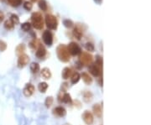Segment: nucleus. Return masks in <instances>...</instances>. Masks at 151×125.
<instances>
[{
	"instance_id": "nucleus-20",
	"label": "nucleus",
	"mask_w": 151,
	"mask_h": 125,
	"mask_svg": "<svg viewBox=\"0 0 151 125\" xmlns=\"http://www.w3.org/2000/svg\"><path fill=\"white\" fill-rule=\"evenodd\" d=\"M39 7L42 11H46L48 9V6H47V3L45 2V0H40L39 2Z\"/></svg>"
},
{
	"instance_id": "nucleus-18",
	"label": "nucleus",
	"mask_w": 151,
	"mask_h": 125,
	"mask_svg": "<svg viewBox=\"0 0 151 125\" xmlns=\"http://www.w3.org/2000/svg\"><path fill=\"white\" fill-rule=\"evenodd\" d=\"M38 88H39V91L40 92H43L45 93L46 91V90L48 88V84L46 82H40L38 86Z\"/></svg>"
},
{
	"instance_id": "nucleus-9",
	"label": "nucleus",
	"mask_w": 151,
	"mask_h": 125,
	"mask_svg": "<svg viewBox=\"0 0 151 125\" xmlns=\"http://www.w3.org/2000/svg\"><path fill=\"white\" fill-rule=\"evenodd\" d=\"M34 91H35V87L30 83L26 84L25 88H24V91H23L24 96H26V97H30L34 93Z\"/></svg>"
},
{
	"instance_id": "nucleus-4",
	"label": "nucleus",
	"mask_w": 151,
	"mask_h": 125,
	"mask_svg": "<svg viewBox=\"0 0 151 125\" xmlns=\"http://www.w3.org/2000/svg\"><path fill=\"white\" fill-rule=\"evenodd\" d=\"M93 61V55H90L89 53L84 52L80 55V62L81 63V65H85V66H89L92 64Z\"/></svg>"
},
{
	"instance_id": "nucleus-25",
	"label": "nucleus",
	"mask_w": 151,
	"mask_h": 125,
	"mask_svg": "<svg viewBox=\"0 0 151 125\" xmlns=\"http://www.w3.org/2000/svg\"><path fill=\"white\" fill-rule=\"evenodd\" d=\"M25 51V46H24V45H23V44H21V45H19L17 46V48H16V53L18 54V55H22V54H24V51Z\"/></svg>"
},
{
	"instance_id": "nucleus-3",
	"label": "nucleus",
	"mask_w": 151,
	"mask_h": 125,
	"mask_svg": "<svg viewBox=\"0 0 151 125\" xmlns=\"http://www.w3.org/2000/svg\"><path fill=\"white\" fill-rule=\"evenodd\" d=\"M45 24H46L47 28L50 30H56L57 25H58L56 18L52 14H46Z\"/></svg>"
},
{
	"instance_id": "nucleus-21",
	"label": "nucleus",
	"mask_w": 151,
	"mask_h": 125,
	"mask_svg": "<svg viewBox=\"0 0 151 125\" xmlns=\"http://www.w3.org/2000/svg\"><path fill=\"white\" fill-rule=\"evenodd\" d=\"M80 78H81V76H80L79 73H77V72L73 73V74L72 75V84L77 83V82H79Z\"/></svg>"
},
{
	"instance_id": "nucleus-30",
	"label": "nucleus",
	"mask_w": 151,
	"mask_h": 125,
	"mask_svg": "<svg viewBox=\"0 0 151 125\" xmlns=\"http://www.w3.org/2000/svg\"><path fill=\"white\" fill-rule=\"evenodd\" d=\"M53 103V97H48L45 99V106L47 107H50Z\"/></svg>"
},
{
	"instance_id": "nucleus-10",
	"label": "nucleus",
	"mask_w": 151,
	"mask_h": 125,
	"mask_svg": "<svg viewBox=\"0 0 151 125\" xmlns=\"http://www.w3.org/2000/svg\"><path fill=\"white\" fill-rule=\"evenodd\" d=\"M89 72L94 76H99L101 75V68H99L97 65H92L89 66Z\"/></svg>"
},
{
	"instance_id": "nucleus-33",
	"label": "nucleus",
	"mask_w": 151,
	"mask_h": 125,
	"mask_svg": "<svg viewBox=\"0 0 151 125\" xmlns=\"http://www.w3.org/2000/svg\"><path fill=\"white\" fill-rule=\"evenodd\" d=\"M7 48V44L3 40H0V51H4Z\"/></svg>"
},
{
	"instance_id": "nucleus-22",
	"label": "nucleus",
	"mask_w": 151,
	"mask_h": 125,
	"mask_svg": "<svg viewBox=\"0 0 151 125\" xmlns=\"http://www.w3.org/2000/svg\"><path fill=\"white\" fill-rule=\"evenodd\" d=\"M30 70L33 73H37L39 71V65L36 62H33L30 65Z\"/></svg>"
},
{
	"instance_id": "nucleus-35",
	"label": "nucleus",
	"mask_w": 151,
	"mask_h": 125,
	"mask_svg": "<svg viewBox=\"0 0 151 125\" xmlns=\"http://www.w3.org/2000/svg\"><path fill=\"white\" fill-rule=\"evenodd\" d=\"M36 39H34L33 41H31V43H30V46L32 47V48H35L36 47Z\"/></svg>"
},
{
	"instance_id": "nucleus-7",
	"label": "nucleus",
	"mask_w": 151,
	"mask_h": 125,
	"mask_svg": "<svg viewBox=\"0 0 151 125\" xmlns=\"http://www.w3.org/2000/svg\"><path fill=\"white\" fill-rule=\"evenodd\" d=\"M29 61H30L29 55H27L26 54L20 55L19 57V60H18V66H19V67H20V68L24 67L29 63Z\"/></svg>"
},
{
	"instance_id": "nucleus-38",
	"label": "nucleus",
	"mask_w": 151,
	"mask_h": 125,
	"mask_svg": "<svg viewBox=\"0 0 151 125\" xmlns=\"http://www.w3.org/2000/svg\"><path fill=\"white\" fill-rule=\"evenodd\" d=\"M31 1H33V2H35V1H37V0H31Z\"/></svg>"
},
{
	"instance_id": "nucleus-17",
	"label": "nucleus",
	"mask_w": 151,
	"mask_h": 125,
	"mask_svg": "<svg viewBox=\"0 0 151 125\" xmlns=\"http://www.w3.org/2000/svg\"><path fill=\"white\" fill-rule=\"evenodd\" d=\"M41 75H42V76H43L45 79H50L51 76V72L50 71V69H48V68H44V69H42V71H41Z\"/></svg>"
},
{
	"instance_id": "nucleus-12",
	"label": "nucleus",
	"mask_w": 151,
	"mask_h": 125,
	"mask_svg": "<svg viewBox=\"0 0 151 125\" xmlns=\"http://www.w3.org/2000/svg\"><path fill=\"white\" fill-rule=\"evenodd\" d=\"M53 112H54V113H55L56 115L59 116V117H63V116H65V115H66V109L62 107H56V108L54 109V111H53Z\"/></svg>"
},
{
	"instance_id": "nucleus-16",
	"label": "nucleus",
	"mask_w": 151,
	"mask_h": 125,
	"mask_svg": "<svg viewBox=\"0 0 151 125\" xmlns=\"http://www.w3.org/2000/svg\"><path fill=\"white\" fill-rule=\"evenodd\" d=\"M82 35H83V32L79 27H76L75 29L73 30V36H75L77 39H81Z\"/></svg>"
},
{
	"instance_id": "nucleus-26",
	"label": "nucleus",
	"mask_w": 151,
	"mask_h": 125,
	"mask_svg": "<svg viewBox=\"0 0 151 125\" xmlns=\"http://www.w3.org/2000/svg\"><path fill=\"white\" fill-rule=\"evenodd\" d=\"M30 27H31V25H30V23H28V22L24 23V24L21 25V29H22L24 31H25V32L29 31V30H30Z\"/></svg>"
},
{
	"instance_id": "nucleus-34",
	"label": "nucleus",
	"mask_w": 151,
	"mask_h": 125,
	"mask_svg": "<svg viewBox=\"0 0 151 125\" xmlns=\"http://www.w3.org/2000/svg\"><path fill=\"white\" fill-rule=\"evenodd\" d=\"M95 65H97L99 68H102V58L100 56H97Z\"/></svg>"
},
{
	"instance_id": "nucleus-37",
	"label": "nucleus",
	"mask_w": 151,
	"mask_h": 125,
	"mask_svg": "<svg viewBox=\"0 0 151 125\" xmlns=\"http://www.w3.org/2000/svg\"><path fill=\"white\" fill-rule=\"evenodd\" d=\"M94 1L97 3H101V2H102V0H94Z\"/></svg>"
},
{
	"instance_id": "nucleus-19",
	"label": "nucleus",
	"mask_w": 151,
	"mask_h": 125,
	"mask_svg": "<svg viewBox=\"0 0 151 125\" xmlns=\"http://www.w3.org/2000/svg\"><path fill=\"white\" fill-rule=\"evenodd\" d=\"M64 103H72V97L71 95L68 93H65L62 97V100H61Z\"/></svg>"
},
{
	"instance_id": "nucleus-14",
	"label": "nucleus",
	"mask_w": 151,
	"mask_h": 125,
	"mask_svg": "<svg viewBox=\"0 0 151 125\" xmlns=\"http://www.w3.org/2000/svg\"><path fill=\"white\" fill-rule=\"evenodd\" d=\"M93 113H94V114L97 117H98V118L102 117V107L99 104H95L93 107Z\"/></svg>"
},
{
	"instance_id": "nucleus-1",
	"label": "nucleus",
	"mask_w": 151,
	"mask_h": 125,
	"mask_svg": "<svg viewBox=\"0 0 151 125\" xmlns=\"http://www.w3.org/2000/svg\"><path fill=\"white\" fill-rule=\"evenodd\" d=\"M56 54L58 58L63 62H67L71 59V55H70V53L67 50V47L64 45H60L57 47Z\"/></svg>"
},
{
	"instance_id": "nucleus-29",
	"label": "nucleus",
	"mask_w": 151,
	"mask_h": 125,
	"mask_svg": "<svg viewBox=\"0 0 151 125\" xmlns=\"http://www.w3.org/2000/svg\"><path fill=\"white\" fill-rule=\"evenodd\" d=\"M63 24L66 28H72L73 26V22L70 19H65L63 21Z\"/></svg>"
},
{
	"instance_id": "nucleus-32",
	"label": "nucleus",
	"mask_w": 151,
	"mask_h": 125,
	"mask_svg": "<svg viewBox=\"0 0 151 125\" xmlns=\"http://www.w3.org/2000/svg\"><path fill=\"white\" fill-rule=\"evenodd\" d=\"M85 47H86L87 51H94V45L92 43H89V42L87 43Z\"/></svg>"
},
{
	"instance_id": "nucleus-11",
	"label": "nucleus",
	"mask_w": 151,
	"mask_h": 125,
	"mask_svg": "<svg viewBox=\"0 0 151 125\" xmlns=\"http://www.w3.org/2000/svg\"><path fill=\"white\" fill-rule=\"evenodd\" d=\"M45 54H46V50H45V48L42 45H39L37 51H36V53H35L36 56H37L38 58L41 59V58H43V57L45 55Z\"/></svg>"
},
{
	"instance_id": "nucleus-31",
	"label": "nucleus",
	"mask_w": 151,
	"mask_h": 125,
	"mask_svg": "<svg viewBox=\"0 0 151 125\" xmlns=\"http://www.w3.org/2000/svg\"><path fill=\"white\" fill-rule=\"evenodd\" d=\"M24 8L26 10L30 11V10L32 9V8H33V4H32V3H30V2H25L24 4Z\"/></svg>"
},
{
	"instance_id": "nucleus-15",
	"label": "nucleus",
	"mask_w": 151,
	"mask_h": 125,
	"mask_svg": "<svg viewBox=\"0 0 151 125\" xmlns=\"http://www.w3.org/2000/svg\"><path fill=\"white\" fill-rule=\"evenodd\" d=\"M81 77H82V80L84 81V82L87 84H91L93 82V78L89 76V74L86 73V72L82 73Z\"/></svg>"
},
{
	"instance_id": "nucleus-28",
	"label": "nucleus",
	"mask_w": 151,
	"mask_h": 125,
	"mask_svg": "<svg viewBox=\"0 0 151 125\" xmlns=\"http://www.w3.org/2000/svg\"><path fill=\"white\" fill-rule=\"evenodd\" d=\"M10 20L12 21V23L14 24H18L19 23V18L16 14H12L11 17H10Z\"/></svg>"
},
{
	"instance_id": "nucleus-13",
	"label": "nucleus",
	"mask_w": 151,
	"mask_h": 125,
	"mask_svg": "<svg viewBox=\"0 0 151 125\" xmlns=\"http://www.w3.org/2000/svg\"><path fill=\"white\" fill-rule=\"evenodd\" d=\"M72 75V70L69 67H66L64 68L63 72H62V77L64 79H68L69 77H71Z\"/></svg>"
},
{
	"instance_id": "nucleus-2",
	"label": "nucleus",
	"mask_w": 151,
	"mask_h": 125,
	"mask_svg": "<svg viewBox=\"0 0 151 125\" xmlns=\"http://www.w3.org/2000/svg\"><path fill=\"white\" fill-rule=\"evenodd\" d=\"M31 20H32V24L34 28L37 30H41L44 26V21H43V17L40 13H33L31 16Z\"/></svg>"
},
{
	"instance_id": "nucleus-6",
	"label": "nucleus",
	"mask_w": 151,
	"mask_h": 125,
	"mask_svg": "<svg viewBox=\"0 0 151 125\" xmlns=\"http://www.w3.org/2000/svg\"><path fill=\"white\" fill-rule=\"evenodd\" d=\"M42 39H43L44 43L46 45H48V46H51L52 45V43H53V36H52V34L49 30H46V31H45L43 33Z\"/></svg>"
},
{
	"instance_id": "nucleus-24",
	"label": "nucleus",
	"mask_w": 151,
	"mask_h": 125,
	"mask_svg": "<svg viewBox=\"0 0 151 125\" xmlns=\"http://www.w3.org/2000/svg\"><path fill=\"white\" fill-rule=\"evenodd\" d=\"M8 3L13 7H18L21 4L22 0H8Z\"/></svg>"
},
{
	"instance_id": "nucleus-8",
	"label": "nucleus",
	"mask_w": 151,
	"mask_h": 125,
	"mask_svg": "<svg viewBox=\"0 0 151 125\" xmlns=\"http://www.w3.org/2000/svg\"><path fill=\"white\" fill-rule=\"evenodd\" d=\"M82 118L84 120V122L88 125H91L93 123V114L88 112V111H85V113L82 115Z\"/></svg>"
},
{
	"instance_id": "nucleus-36",
	"label": "nucleus",
	"mask_w": 151,
	"mask_h": 125,
	"mask_svg": "<svg viewBox=\"0 0 151 125\" xmlns=\"http://www.w3.org/2000/svg\"><path fill=\"white\" fill-rule=\"evenodd\" d=\"M3 18H4V15H3V14L0 11V22H2V21H3Z\"/></svg>"
},
{
	"instance_id": "nucleus-23",
	"label": "nucleus",
	"mask_w": 151,
	"mask_h": 125,
	"mask_svg": "<svg viewBox=\"0 0 151 125\" xmlns=\"http://www.w3.org/2000/svg\"><path fill=\"white\" fill-rule=\"evenodd\" d=\"M14 24L12 23V21L10 20V19H8V20H6L5 21V23H4V27H5V29H7V30H12L13 28H14Z\"/></svg>"
},
{
	"instance_id": "nucleus-27",
	"label": "nucleus",
	"mask_w": 151,
	"mask_h": 125,
	"mask_svg": "<svg viewBox=\"0 0 151 125\" xmlns=\"http://www.w3.org/2000/svg\"><path fill=\"white\" fill-rule=\"evenodd\" d=\"M92 97H93V95L90 91H87L84 93V100L86 102H90L92 100Z\"/></svg>"
},
{
	"instance_id": "nucleus-5",
	"label": "nucleus",
	"mask_w": 151,
	"mask_h": 125,
	"mask_svg": "<svg viewBox=\"0 0 151 125\" xmlns=\"http://www.w3.org/2000/svg\"><path fill=\"white\" fill-rule=\"evenodd\" d=\"M67 50L69 51V53L72 55H77L81 53V48L80 46L75 43V42H72L69 44V45L67 46Z\"/></svg>"
}]
</instances>
